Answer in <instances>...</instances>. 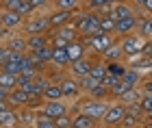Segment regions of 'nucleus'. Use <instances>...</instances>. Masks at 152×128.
Segmentation results:
<instances>
[{
    "label": "nucleus",
    "mask_w": 152,
    "mask_h": 128,
    "mask_svg": "<svg viewBox=\"0 0 152 128\" xmlns=\"http://www.w3.org/2000/svg\"><path fill=\"white\" fill-rule=\"evenodd\" d=\"M107 109H109V102H107V100H96V98H89V96H87L85 100H80L78 106H74V111L85 113V115L91 117L94 122H102Z\"/></svg>",
    "instance_id": "f257e3e1"
},
{
    "label": "nucleus",
    "mask_w": 152,
    "mask_h": 128,
    "mask_svg": "<svg viewBox=\"0 0 152 128\" xmlns=\"http://www.w3.org/2000/svg\"><path fill=\"white\" fill-rule=\"evenodd\" d=\"M98 20H100V15L96 11H85L80 15H74L72 24L78 31V37H89L91 33L98 31Z\"/></svg>",
    "instance_id": "f03ea898"
},
{
    "label": "nucleus",
    "mask_w": 152,
    "mask_h": 128,
    "mask_svg": "<svg viewBox=\"0 0 152 128\" xmlns=\"http://www.w3.org/2000/svg\"><path fill=\"white\" fill-rule=\"evenodd\" d=\"M78 39L87 46V48H91V52H94V55H98V57L115 41L113 35H109V33H102V31H96V33H91L89 37H78Z\"/></svg>",
    "instance_id": "7ed1b4c3"
},
{
    "label": "nucleus",
    "mask_w": 152,
    "mask_h": 128,
    "mask_svg": "<svg viewBox=\"0 0 152 128\" xmlns=\"http://www.w3.org/2000/svg\"><path fill=\"white\" fill-rule=\"evenodd\" d=\"M146 39H141L139 35L135 33H128V35H122V41H120V48H122V55L124 59H133L135 55H141V46Z\"/></svg>",
    "instance_id": "20e7f679"
},
{
    "label": "nucleus",
    "mask_w": 152,
    "mask_h": 128,
    "mask_svg": "<svg viewBox=\"0 0 152 128\" xmlns=\"http://www.w3.org/2000/svg\"><path fill=\"white\" fill-rule=\"evenodd\" d=\"M67 111H70L67 102H63V100H44L41 106L37 109V113H41L46 117H52V119H57L59 115H65Z\"/></svg>",
    "instance_id": "39448f33"
},
{
    "label": "nucleus",
    "mask_w": 152,
    "mask_h": 128,
    "mask_svg": "<svg viewBox=\"0 0 152 128\" xmlns=\"http://www.w3.org/2000/svg\"><path fill=\"white\" fill-rule=\"evenodd\" d=\"M96 59H98V55H94V57L85 55V57H80L78 61H72V63H70V76H74L76 80L83 78V76H87Z\"/></svg>",
    "instance_id": "423d86ee"
},
{
    "label": "nucleus",
    "mask_w": 152,
    "mask_h": 128,
    "mask_svg": "<svg viewBox=\"0 0 152 128\" xmlns=\"http://www.w3.org/2000/svg\"><path fill=\"white\" fill-rule=\"evenodd\" d=\"M124 113H126V106L115 100L113 104H109V109H107V113H104V117H102V124L109 126V128H117L120 119L124 117Z\"/></svg>",
    "instance_id": "0eeeda50"
},
{
    "label": "nucleus",
    "mask_w": 152,
    "mask_h": 128,
    "mask_svg": "<svg viewBox=\"0 0 152 128\" xmlns=\"http://www.w3.org/2000/svg\"><path fill=\"white\" fill-rule=\"evenodd\" d=\"M24 24V31L28 33V35H39V33H48L50 31V24H48V17L46 15H37V17H31L26 20Z\"/></svg>",
    "instance_id": "6e6552de"
},
{
    "label": "nucleus",
    "mask_w": 152,
    "mask_h": 128,
    "mask_svg": "<svg viewBox=\"0 0 152 128\" xmlns=\"http://www.w3.org/2000/svg\"><path fill=\"white\" fill-rule=\"evenodd\" d=\"M59 87H61V93H63V98H67V100L78 98L80 93H83L78 80H76L74 76H63V78L59 80Z\"/></svg>",
    "instance_id": "1a4fd4ad"
},
{
    "label": "nucleus",
    "mask_w": 152,
    "mask_h": 128,
    "mask_svg": "<svg viewBox=\"0 0 152 128\" xmlns=\"http://www.w3.org/2000/svg\"><path fill=\"white\" fill-rule=\"evenodd\" d=\"M22 22H24V17L20 15L18 11H7V9H0V24H2L7 31L18 28V26L22 24Z\"/></svg>",
    "instance_id": "9d476101"
},
{
    "label": "nucleus",
    "mask_w": 152,
    "mask_h": 128,
    "mask_svg": "<svg viewBox=\"0 0 152 128\" xmlns=\"http://www.w3.org/2000/svg\"><path fill=\"white\" fill-rule=\"evenodd\" d=\"M74 15H76V11H61V9H57V11H52L50 15H46V17H48L50 28H57V26H63L67 22H72Z\"/></svg>",
    "instance_id": "9b49d317"
},
{
    "label": "nucleus",
    "mask_w": 152,
    "mask_h": 128,
    "mask_svg": "<svg viewBox=\"0 0 152 128\" xmlns=\"http://www.w3.org/2000/svg\"><path fill=\"white\" fill-rule=\"evenodd\" d=\"M7 102H9L11 109L26 106V102H28V93L22 91L20 87H13V89H9V93H7Z\"/></svg>",
    "instance_id": "f8f14e48"
},
{
    "label": "nucleus",
    "mask_w": 152,
    "mask_h": 128,
    "mask_svg": "<svg viewBox=\"0 0 152 128\" xmlns=\"http://www.w3.org/2000/svg\"><path fill=\"white\" fill-rule=\"evenodd\" d=\"M135 26H137V13L126 15V17H122V20H115V33H117V35L135 33Z\"/></svg>",
    "instance_id": "ddd939ff"
},
{
    "label": "nucleus",
    "mask_w": 152,
    "mask_h": 128,
    "mask_svg": "<svg viewBox=\"0 0 152 128\" xmlns=\"http://www.w3.org/2000/svg\"><path fill=\"white\" fill-rule=\"evenodd\" d=\"M65 52H67V59H70V63H72V61H78L80 57L87 55V46L83 44L80 39H74V41H70L65 46Z\"/></svg>",
    "instance_id": "4468645a"
},
{
    "label": "nucleus",
    "mask_w": 152,
    "mask_h": 128,
    "mask_svg": "<svg viewBox=\"0 0 152 128\" xmlns=\"http://www.w3.org/2000/svg\"><path fill=\"white\" fill-rule=\"evenodd\" d=\"M133 13H135V9L128 2H124V0H120V2H115V4L109 7V15H111L113 20H122L126 15H133Z\"/></svg>",
    "instance_id": "2eb2a0df"
},
{
    "label": "nucleus",
    "mask_w": 152,
    "mask_h": 128,
    "mask_svg": "<svg viewBox=\"0 0 152 128\" xmlns=\"http://www.w3.org/2000/svg\"><path fill=\"white\" fill-rule=\"evenodd\" d=\"M50 35H59V37H63L67 39V41H74V39H78V31H76V26L72 22H67L63 26H57V28H52V31H48Z\"/></svg>",
    "instance_id": "dca6fc26"
},
{
    "label": "nucleus",
    "mask_w": 152,
    "mask_h": 128,
    "mask_svg": "<svg viewBox=\"0 0 152 128\" xmlns=\"http://www.w3.org/2000/svg\"><path fill=\"white\" fill-rule=\"evenodd\" d=\"M48 33H39V35H28L26 37V52H37L48 44Z\"/></svg>",
    "instance_id": "f3484780"
},
{
    "label": "nucleus",
    "mask_w": 152,
    "mask_h": 128,
    "mask_svg": "<svg viewBox=\"0 0 152 128\" xmlns=\"http://www.w3.org/2000/svg\"><path fill=\"white\" fill-rule=\"evenodd\" d=\"M100 59L104 63H111V61H124V55H122V48H120V41H113L109 48L100 55Z\"/></svg>",
    "instance_id": "a211bd4d"
},
{
    "label": "nucleus",
    "mask_w": 152,
    "mask_h": 128,
    "mask_svg": "<svg viewBox=\"0 0 152 128\" xmlns=\"http://www.w3.org/2000/svg\"><path fill=\"white\" fill-rule=\"evenodd\" d=\"M72 117V128H94L98 122H94L91 117H87L85 113H80V111H74V115Z\"/></svg>",
    "instance_id": "6ab92c4d"
},
{
    "label": "nucleus",
    "mask_w": 152,
    "mask_h": 128,
    "mask_svg": "<svg viewBox=\"0 0 152 128\" xmlns=\"http://www.w3.org/2000/svg\"><path fill=\"white\" fill-rule=\"evenodd\" d=\"M18 122V111L15 109H4L0 111V128H13Z\"/></svg>",
    "instance_id": "aec40b11"
},
{
    "label": "nucleus",
    "mask_w": 152,
    "mask_h": 128,
    "mask_svg": "<svg viewBox=\"0 0 152 128\" xmlns=\"http://www.w3.org/2000/svg\"><path fill=\"white\" fill-rule=\"evenodd\" d=\"M124 83H128L130 87H139V83H141V72L139 70H135V67H128L126 65V70H124V74L120 76Z\"/></svg>",
    "instance_id": "412c9836"
},
{
    "label": "nucleus",
    "mask_w": 152,
    "mask_h": 128,
    "mask_svg": "<svg viewBox=\"0 0 152 128\" xmlns=\"http://www.w3.org/2000/svg\"><path fill=\"white\" fill-rule=\"evenodd\" d=\"M135 31H137V35H139L141 39H150V37H152V20H150V17H143V20L137 17Z\"/></svg>",
    "instance_id": "4be33fe9"
},
{
    "label": "nucleus",
    "mask_w": 152,
    "mask_h": 128,
    "mask_svg": "<svg viewBox=\"0 0 152 128\" xmlns=\"http://www.w3.org/2000/svg\"><path fill=\"white\" fill-rule=\"evenodd\" d=\"M50 63H52V65H57V67H67V65H70V59H67L65 48H52Z\"/></svg>",
    "instance_id": "5701e85b"
},
{
    "label": "nucleus",
    "mask_w": 152,
    "mask_h": 128,
    "mask_svg": "<svg viewBox=\"0 0 152 128\" xmlns=\"http://www.w3.org/2000/svg\"><path fill=\"white\" fill-rule=\"evenodd\" d=\"M41 98L44 100H63V93H61L59 83H48L46 89L41 91Z\"/></svg>",
    "instance_id": "b1692460"
},
{
    "label": "nucleus",
    "mask_w": 152,
    "mask_h": 128,
    "mask_svg": "<svg viewBox=\"0 0 152 128\" xmlns=\"http://www.w3.org/2000/svg\"><path fill=\"white\" fill-rule=\"evenodd\" d=\"M15 111H18V122H20V124H24V126H33V119H35L37 111L28 109V106H20V109H15Z\"/></svg>",
    "instance_id": "393cba45"
},
{
    "label": "nucleus",
    "mask_w": 152,
    "mask_h": 128,
    "mask_svg": "<svg viewBox=\"0 0 152 128\" xmlns=\"http://www.w3.org/2000/svg\"><path fill=\"white\" fill-rule=\"evenodd\" d=\"M141 96H143V93H141V89H139V87H133V89H128L126 93H122V96L117 98V102H122L124 106H126V104L139 102V98H141Z\"/></svg>",
    "instance_id": "a878e982"
},
{
    "label": "nucleus",
    "mask_w": 152,
    "mask_h": 128,
    "mask_svg": "<svg viewBox=\"0 0 152 128\" xmlns=\"http://www.w3.org/2000/svg\"><path fill=\"white\" fill-rule=\"evenodd\" d=\"M98 31L109 33V35H113V33H115V20L109 15V13H102V15H100V20H98Z\"/></svg>",
    "instance_id": "bb28decb"
},
{
    "label": "nucleus",
    "mask_w": 152,
    "mask_h": 128,
    "mask_svg": "<svg viewBox=\"0 0 152 128\" xmlns=\"http://www.w3.org/2000/svg\"><path fill=\"white\" fill-rule=\"evenodd\" d=\"M4 46L11 52H26V39L24 37H9L4 41Z\"/></svg>",
    "instance_id": "cd10ccee"
},
{
    "label": "nucleus",
    "mask_w": 152,
    "mask_h": 128,
    "mask_svg": "<svg viewBox=\"0 0 152 128\" xmlns=\"http://www.w3.org/2000/svg\"><path fill=\"white\" fill-rule=\"evenodd\" d=\"M104 74H107V65H104V61H102V59H96L94 65H91V70H89V76L96 78V80H102V78H104Z\"/></svg>",
    "instance_id": "c85d7f7f"
},
{
    "label": "nucleus",
    "mask_w": 152,
    "mask_h": 128,
    "mask_svg": "<svg viewBox=\"0 0 152 128\" xmlns=\"http://www.w3.org/2000/svg\"><path fill=\"white\" fill-rule=\"evenodd\" d=\"M33 128H57V126H54L52 117H46V115H41V113H37L35 119H33Z\"/></svg>",
    "instance_id": "c756f323"
},
{
    "label": "nucleus",
    "mask_w": 152,
    "mask_h": 128,
    "mask_svg": "<svg viewBox=\"0 0 152 128\" xmlns=\"http://www.w3.org/2000/svg\"><path fill=\"white\" fill-rule=\"evenodd\" d=\"M87 96H89V98H96V100H107V98H111V96H109V89H107L102 83H98L91 91H87Z\"/></svg>",
    "instance_id": "7c9ffc66"
},
{
    "label": "nucleus",
    "mask_w": 152,
    "mask_h": 128,
    "mask_svg": "<svg viewBox=\"0 0 152 128\" xmlns=\"http://www.w3.org/2000/svg\"><path fill=\"white\" fill-rule=\"evenodd\" d=\"M78 0H54V9H61V11H76L78 9Z\"/></svg>",
    "instance_id": "2f4dec72"
},
{
    "label": "nucleus",
    "mask_w": 152,
    "mask_h": 128,
    "mask_svg": "<svg viewBox=\"0 0 152 128\" xmlns=\"http://www.w3.org/2000/svg\"><path fill=\"white\" fill-rule=\"evenodd\" d=\"M15 83H18V76H15V74H9V72H2V70H0V85H2V87L13 89Z\"/></svg>",
    "instance_id": "473e14b6"
},
{
    "label": "nucleus",
    "mask_w": 152,
    "mask_h": 128,
    "mask_svg": "<svg viewBox=\"0 0 152 128\" xmlns=\"http://www.w3.org/2000/svg\"><path fill=\"white\" fill-rule=\"evenodd\" d=\"M33 55H35L41 63H46V65H48V63H50V57H52V46H50V44H46L44 48H39L37 52H33Z\"/></svg>",
    "instance_id": "72a5a7b5"
},
{
    "label": "nucleus",
    "mask_w": 152,
    "mask_h": 128,
    "mask_svg": "<svg viewBox=\"0 0 152 128\" xmlns=\"http://www.w3.org/2000/svg\"><path fill=\"white\" fill-rule=\"evenodd\" d=\"M104 65H107V72L113 74V76H117V78H120L124 74V70H126V65H124L122 61H111V63H104Z\"/></svg>",
    "instance_id": "f704fd0d"
},
{
    "label": "nucleus",
    "mask_w": 152,
    "mask_h": 128,
    "mask_svg": "<svg viewBox=\"0 0 152 128\" xmlns=\"http://www.w3.org/2000/svg\"><path fill=\"white\" fill-rule=\"evenodd\" d=\"M139 109H141V113L146 117H150V113H152V96H141L139 98Z\"/></svg>",
    "instance_id": "c9c22d12"
},
{
    "label": "nucleus",
    "mask_w": 152,
    "mask_h": 128,
    "mask_svg": "<svg viewBox=\"0 0 152 128\" xmlns=\"http://www.w3.org/2000/svg\"><path fill=\"white\" fill-rule=\"evenodd\" d=\"M54 126L57 128H72V117H70V111L65 113V115H59L54 119Z\"/></svg>",
    "instance_id": "e433bc0d"
},
{
    "label": "nucleus",
    "mask_w": 152,
    "mask_h": 128,
    "mask_svg": "<svg viewBox=\"0 0 152 128\" xmlns=\"http://www.w3.org/2000/svg\"><path fill=\"white\" fill-rule=\"evenodd\" d=\"M22 2H24V0H0V9H7V11H18Z\"/></svg>",
    "instance_id": "4c0bfd02"
},
{
    "label": "nucleus",
    "mask_w": 152,
    "mask_h": 128,
    "mask_svg": "<svg viewBox=\"0 0 152 128\" xmlns=\"http://www.w3.org/2000/svg\"><path fill=\"white\" fill-rule=\"evenodd\" d=\"M33 11H35V9H33V4L28 2V0H24V2L20 4V9H18V13H20V15H22V17H26V15H31Z\"/></svg>",
    "instance_id": "58836bf2"
},
{
    "label": "nucleus",
    "mask_w": 152,
    "mask_h": 128,
    "mask_svg": "<svg viewBox=\"0 0 152 128\" xmlns=\"http://www.w3.org/2000/svg\"><path fill=\"white\" fill-rule=\"evenodd\" d=\"M117 80H120V78H117V76H113V74H109V72H107V74H104V78H102V80H100V83H102V85H104V87H107V89H111V87H113V85L117 83Z\"/></svg>",
    "instance_id": "ea45409f"
},
{
    "label": "nucleus",
    "mask_w": 152,
    "mask_h": 128,
    "mask_svg": "<svg viewBox=\"0 0 152 128\" xmlns=\"http://www.w3.org/2000/svg\"><path fill=\"white\" fill-rule=\"evenodd\" d=\"M9 52H11V50H9V48H7V46H4V44H2V46H0V63H2V61H4V59H7V57H9Z\"/></svg>",
    "instance_id": "a19ab883"
},
{
    "label": "nucleus",
    "mask_w": 152,
    "mask_h": 128,
    "mask_svg": "<svg viewBox=\"0 0 152 128\" xmlns=\"http://www.w3.org/2000/svg\"><path fill=\"white\" fill-rule=\"evenodd\" d=\"M28 2L33 4V9H41V7L48 4V0H28Z\"/></svg>",
    "instance_id": "79ce46f5"
},
{
    "label": "nucleus",
    "mask_w": 152,
    "mask_h": 128,
    "mask_svg": "<svg viewBox=\"0 0 152 128\" xmlns=\"http://www.w3.org/2000/svg\"><path fill=\"white\" fill-rule=\"evenodd\" d=\"M7 93H9V89L0 85V100H7Z\"/></svg>",
    "instance_id": "37998d69"
},
{
    "label": "nucleus",
    "mask_w": 152,
    "mask_h": 128,
    "mask_svg": "<svg viewBox=\"0 0 152 128\" xmlns=\"http://www.w3.org/2000/svg\"><path fill=\"white\" fill-rule=\"evenodd\" d=\"M7 33H9V31H7V28H4V26H2V24H0V39H7Z\"/></svg>",
    "instance_id": "c03bdc74"
},
{
    "label": "nucleus",
    "mask_w": 152,
    "mask_h": 128,
    "mask_svg": "<svg viewBox=\"0 0 152 128\" xmlns=\"http://www.w3.org/2000/svg\"><path fill=\"white\" fill-rule=\"evenodd\" d=\"M4 109H11V106H9L7 100H0V111H4Z\"/></svg>",
    "instance_id": "a18cd8bd"
},
{
    "label": "nucleus",
    "mask_w": 152,
    "mask_h": 128,
    "mask_svg": "<svg viewBox=\"0 0 152 128\" xmlns=\"http://www.w3.org/2000/svg\"><path fill=\"white\" fill-rule=\"evenodd\" d=\"M135 4H137V9H141V7L146 4V0H135Z\"/></svg>",
    "instance_id": "49530a36"
},
{
    "label": "nucleus",
    "mask_w": 152,
    "mask_h": 128,
    "mask_svg": "<svg viewBox=\"0 0 152 128\" xmlns=\"http://www.w3.org/2000/svg\"><path fill=\"white\" fill-rule=\"evenodd\" d=\"M104 2H107L109 7H111V4H115V2H120V0H104Z\"/></svg>",
    "instance_id": "de8ad7c7"
},
{
    "label": "nucleus",
    "mask_w": 152,
    "mask_h": 128,
    "mask_svg": "<svg viewBox=\"0 0 152 128\" xmlns=\"http://www.w3.org/2000/svg\"><path fill=\"white\" fill-rule=\"evenodd\" d=\"M13 128H33V126H24V124H15Z\"/></svg>",
    "instance_id": "09e8293b"
},
{
    "label": "nucleus",
    "mask_w": 152,
    "mask_h": 128,
    "mask_svg": "<svg viewBox=\"0 0 152 128\" xmlns=\"http://www.w3.org/2000/svg\"><path fill=\"white\" fill-rule=\"evenodd\" d=\"M94 128H109V126H104V124H100V126H98V124H96Z\"/></svg>",
    "instance_id": "8fccbe9b"
}]
</instances>
